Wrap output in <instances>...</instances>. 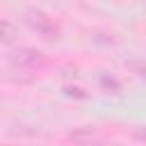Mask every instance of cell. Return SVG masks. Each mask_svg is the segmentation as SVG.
<instances>
[{
    "instance_id": "obj_1",
    "label": "cell",
    "mask_w": 146,
    "mask_h": 146,
    "mask_svg": "<svg viewBox=\"0 0 146 146\" xmlns=\"http://www.w3.org/2000/svg\"><path fill=\"white\" fill-rule=\"evenodd\" d=\"M30 23H32V27H34L36 32H41L46 39H52V36L57 34L55 23H52L50 18H46L43 14H32V16H30Z\"/></svg>"
},
{
    "instance_id": "obj_2",
    "label": "cell",
    "mask_w": 146,
    "mask_h": 146,
    "mask_svg": "<svg viewBox=\"0 0 146 146\" xmlns=\"http://www.w3.org/2000/svg\"><path fill=\"white\" fill-rule=\"evenodd\" d=\"M41 57H39V52H34V50H18L14 57H11V62L14 64H18V66H30V64H36Z\"/></svg>"
},
{
    "instance_id": "obj_3",
    "label": "cell",
    "mask_w": 146,
    "mask_h": 146,
    "mask_svg": "<svg viewBox=\"0 0 146 146\" xmlns=\"http://www.w3.org/2000/svg\"><path fill=\"white\" fill-rule=\"evenodd\" d=\"M132 137H135L137 141H141V144H146V128H137V130L132 132Z\"/></svg>"
},
{
    "instance_id": "obj_4",
    "label": "cell",
    "mask_w": 146,
    "mask_h": 146,
    "mask_svg": "<svg viewBox=\"0 0 146 146\" xmlns=\"http://www.w3.org/2000/svg\"><path fill=\"white\" fill-rule=\"evenodd\" d=\"M82 146H110V144H100V141H87V144H82Z\"/></svg>"
}]
</instances>
